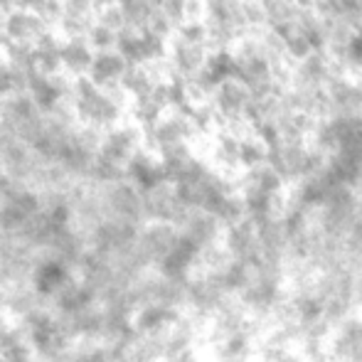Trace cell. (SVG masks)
Here are the masks:
<instances>
[{"mask_svg": "<svg viewBox=\"0 0 362 362\" xmlns=\"http://www.w3.org/2000/svg\"><path fill=\"white\" fill-rule=\"evenodd\" d=\"M323 160L325 156L318 148H313L305 136H281L267 144V163L286 182V187L315 170Z\"/></svg>", "mask_w": 362, "mask_h": 362, "instance_id": "obj_1", "label": "cell"}, {"mask_svg": "<svg viewBox=\"0 0 362 362\" xmlns=\"http://www.w3.org/2000/svg\"><path fill=\"white\" fill-rule=\"evenodd\" d=\"M180 237H185L192 247H197L200 252L210 247L222 244V234H224V224L212 215V212L197 210V207H185V212L180 215V219L175 222Z\"/></svg>", "mask_w": 362, "mask_h": 362, "instance_id": "obj_2", "label": "cell"}, {"mask_svg": "<svg viewBox=\"0 0 362 362\" xmlns=\"http://www.w3.org/2000/svg\"><path fill=\"white\" fill-rule=\"evenodd\" d=\"M325 345L335 362H362V315L358 310L330 328Z\"/></svg>", "mask_w": 362, "mask_h": 362, "instance_id": "obj_3", "label": "cell"}, {"mask_svg": "<svg viewBox=\"0 0 362 362\" xmlns=\"http://www.w3.org/2000/svg\"><path fill=\"white\" fill-rule=\"evenodd\" d=\"M141 205H144L146 222H170L175 224L185 212V205L180 202L175 192V185L170 180H160L156 185L141 190Z\"/></svg>", "mask_w": 362, "mask_h": 362, "instance_id": "obj_4", "label": "cell"}, {"mask_svg": "<svg viewBox=\"0 0 362 362\" xmlns=\"http://www.w3.org/2000/svg\"><path fill=\"white\" fill-rule=\"evenodd\" d=\"M45 30L49 28L30 8L8 10L0 23V35H3L5 45H20V47H35Z\"/></svg>", "mask_w": 362, "mask_h": 362, "instance_id": "obj_5", "label": "cell"}, {"mask_svg": "<svg viewBox=\"0 0 362 362\" xmlns=\"http://www.w3.org/2000/svg\"><path fill=\"white\" fill-rule=\"evenodd\" d=\"M222 247L232 259H239V262H259L262 247H259L257 224L247 215L239 217L237 222L227 224L222 234Z\"/></svg>", "mask_w": 362, "mask_h": 362, "instance_id": "obj_6", "label": "cell"}, {"mask_svg": "<svg viewBox=\"0 0 362 362\" xmlns=\"http://www.w3.org/2000/svg\"><path fill=\"white\" fill-rule=\"evenodd\" d=\"M215 362H254L257 358V325L210 343Z\"/></svg>", "mask_w": 362, "mask_h": 362, "instance_id": "obj_7", "label": "cell"}, {"mask_svg": "<svg viewBox=\"0 0 362 362\" xmlns=\"http://www.w3.org/2000/svg\"><path fill=\"white\" fill-rule=\"evenodd\" d=\"M94 49L86 42V37H64L59 47V64L62 72L69 76H84L89 74L91 62H94Z\"/></svg>", "mask_w": 362, "mask_h": 362, "instance_id": "obj_8", "label": "cell"}, {"mask_svg": "<svg viewBox=\"0 0 362 362\" xmlns=\"http://www.w3.org/2000/svg\"><path fill=\"white\" fill-rule=\"evenodd\" d=\"M129 67V59L119 52V49H106V52H96L94 62H91L89 76L96 84H109V81H121V74Z\"/></svg>", "mask_w": 362, "mask_h": 362, "instance_id": "obj_9", "label": "cell"}, {"mask_svg": "<svg viewBox=\"0 0 362 362\" xmlns=\"http://www.w3.org/2000/svg\"><path fill=\"white\" fill-rule=\"evenodd\" d=\"M264 13V25L269 30H279L293 15V10L300 5V0H257Z\"/></svg>", "mask_w": 362, "mask_h": 362, "instance_id": "obj_10", "label": "cell"}, {"mask_svg": "<svg viewBox=\"0 0 362 362\" xmlns=\"http://www.w3.org/2000/svg\"><path fill=\"white\" fill-rule=\"evenodd\" d=\"M86 42L91 45V49L94 52H106V49H116V42H119V33H114V30H109L106 25L96 23L89 28V33L84 35Z\"/></svg>", "mask_w": 362, "mask_h": 362, "instance_id": "obj_11", "label": "cell"}, {"mask_svg": "<svg viewBox=\"0 0 362 362\" xmlns=\"http://www.w3.org/2000/svg\"><path fill=\"white\" fill-rule=\"evenodd\" d=\"M28 8L42 20L47 28H57L62 18V0H30Z\"/></svg>", "mask_w": 362, "mask_h": 362, "instance_id": "obj_12", "label": "cell"}, {"mask_svg": "<svg viewBox=\"0 0 362 362\" xmlns=\"http://www.w3.org/2000/svg\"><path fill=\"white\" fill-rule=\"evenodd\" d=\"M96 23L106 25L109 30H114V33H121V30L126 28V15L124 10H121V5L116 3H109V5H101V8H96Z\"/></svg>", "mask_w": 362, "mask_h": 362, "instance_id": "obj_13", "label": "cell"}, {"mask_svg": "<svg viewBox=\"0 0 362 362\" xmlns=\"http://www.w3.org/2000/svg\"><path fill=\"white\" fill-rule=\"evenodd\" d=\"M274 362H305V358L300 355V350L298 348H288L284 355H279Z\"/></svg>", "mask_w": 362, "mask_h": 362, "instance_id": "obj_14", "label": "cell"}, {"mask_svg": "<svg viewBox=\"0 0 362 362\" xmlns=\"http://www.w3.org/2000/svg\"><path fill=\"white\" fill-rule=\"evenodd\" d=\"M109 3H114V0H94L96 8H101V5H109Z\"/></svg>", "mask_w": 362, "mask_h": 362, "instance_id": "obj_15", "label": "cell"}]
</instances>
